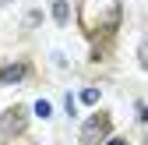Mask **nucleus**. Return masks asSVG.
<instances>
[{"label":"nucleus","mask_w":148,"mask_h":145,"mask_svg":"<svg viewBox=\"0 0 148 145\" xmlns=\"http://www.w3.org/2000/svg\"><path fill=\"white\" fill-rule=\"evenodd\" d=\"M120 21V0H85L81 4V25L88 35L113 32Z\"/></svg>","instance_id":"nucleus-1"},{"label":"nucleus","mask_w":148,"mask_h":145,"mask_svg":"<svg viewBox=\"0 0 148 145\" xmlns=\"http://www.w3.org/2000/svg\"><path fill=\"white\" fill-rule=\"evenodd\" d=\"M106 135H109V117L106 113H95L81 124V145H99Z\"/></svg>","instance_id":"nucleus-2"},{"label":"nucleus","mask_w":148,"mask_h":145,"mask_svg":"<svg viewBox=\"0 0 148 145\" xmlns=\"http://www.w3.org/2000/svg\"><path fill=\"white\" fill-rule=\"evenodd\" d=\"M21 128H25V110H21V106L7 110L4 120H0V131H4V135H14V131H21Z\"/></svg>","instance_id":"nucleus-3"},{"label":"nucleus","mask_w":148,"mask_h":145,"mask_svg":"<svg viewBox=\"0 0 148 145\" xmlns=\"http://www.w3.org/2000/svg\"><path fill=\"white\" fill-rule=\"evenodd\" d=\"M21 78H25V64H11V67H4V71H0V81H4V85L21 81Z\"/></svg>","instance_id":"nucleus-4"},{"label":"nucleus","mask_w":148,"mask_h":145,"mask_svg":"<svg viewBox=\"0 0 148 145\" xmlns=\"http://www.w3.org/2000/svg\"><path fill=\"white\" fill-rule=\"evenodd\" d=\"M53 18H57L60 25H67V18H71V7H67V0H53Z\"/></svg>","instance_id":"nucleus-5"},{"label":"nucleus","mask_w":148,"mask_h":145,"mask_svg":"<svg viewBox=\"0 0 148 145\" xmlns=\"http://www.w3.org/2000/svg\"><path fill=\"white\" fill-rule=\"evenodd\" d=\"M138 60H141V67L148 71V35L141 39V46H138Z\"/></svg>","instance_id":"nucleus-6"},{"label":"nucleus","mask_w":148,"mask_h":145,"mask_svg":"<svg viewBox=\"0 0 148 145\" xmlns=\"http://www.w3.org/2000/svg\"><path fill=\"white\" fill-rule=\"evenodd\" d=\"M81 103L95 106V103H99V88H85V92H81Z\"/></svg>","instance_id":"nucleus-7"},{"label":"nucleus","mask_w":148,"mask_h":145,"mask_svg":"<svg viewBox=\"0 0 148 145\" xmlns=\"http://www.w3.org/2000/svg\"><path fill=\"white\" fill-rule=\"evenodd\" d=\"M53 113V106L46 103V99H39V103H35V117H49Z\"/></svg>","instance_id":"nucleus-8"},{"label":"nucleus","mask_w":148,"mask_h":145,"mask_svg":"<svg viewBox=\"0 0 148 145\" xmlns=\"http://www.w3.org/2000/svg\"><path fill=\"white\" fill-rule=\"evenodd\" d=\"M109 145H127V142H123V138H113V142H109Z\"/></svg>","instance_id":"nucleus-9"}]
</instances>
